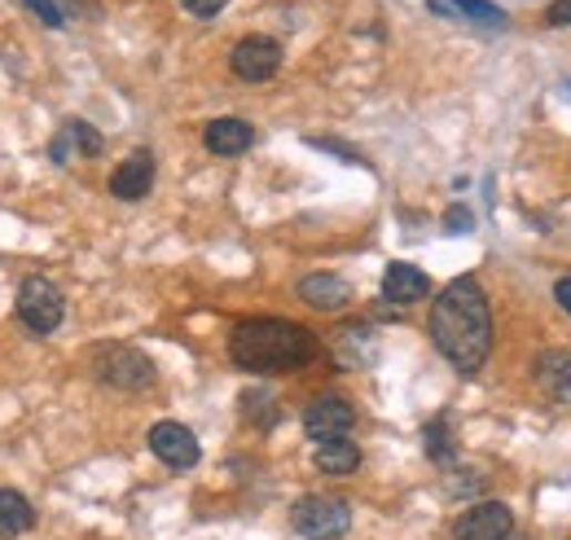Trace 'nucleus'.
Returning <instances> with one entry per match:
<instances>
[{
    "label": "nucleus",
    "mask_w": 571,
    "mask_h": 540,
    "mask_svg": "<svg viewBox=\"0 0 571 540\" xmlns=\"http://www.w3.org/2000/svg\"><path fill=\"white\" fill-rule=\"evenodd\" d=\"M431 295V277L422 273V268H414V264H387V273H383V299L387 304H418V299H427Z\"/></svg>",
    "instance_id": "13"
},
{
    "label": "nucleus",
    "mask_w": 571,
    "mask_h": 540,
    "mask_svg": "<svg viewBox=\"0 0 571 540\" xmlns=\"http://www.w3.org/2000/svg\"><path fill=\"white\" fill-rule=\"evenodd\" d=\"M150 452L167 466V470H190V466H198V439L190 427H181V422H159V427H150Z\"/></svg>",
    "instance_id": "8"
},
{
    "label": "nucleus",
    "mask_w": 571,
    "mask_h": 540,
    "mask_svg": "<svg viewBox=\"0 0 571 540\" xmlns=\"http://www.w3.org/2000/svg\"><path fill=\"white\" fill-rule=\"evenodd\" d=\"M431 343L440 347V356L461 369L475 374L483 369L488 351H492V313H488V295L475 277H457L440 291V299L431 304Z\"/></svg>",
    "instance_id": "1"
},
{
    "label": "nucleus",
    "mask_w": 571,
    "mask_h": 540,
    "mask_svg": "<svg viewBox=\"0 0 571 540\" xmlns=\"http://www.w3.org/2000/svg\"><path fill=\"white\" fill-rule=\"evenodd\" d=\"M431 9L436 13H461V18H470L479 27H492V31L506 27V9L492 4V0H431Z\"/></svg>",
    "instance_id": "18"
},
{
    "label": "nucleus",
    "mask_w": 571,
    "mask_h": 540,
    "mask_svg": "<svg viewBox=\"0 0 571 540\" xmlns=\"http://www.w3.org/2000/svg\"><path fill=\"white\" fill-rule=\"evenodd\" d=\"M514 532V514L506 501H479L453 523V540H506Z\"/></svg>",
    "instance_id": "7"
},
{
    "label": "nucleus",
    "mask_w": 571,
    "mask_h": 540,
    "mask_svg": "<svg viewBox=\"0 0 571 540\" xmlns=\"http://www.w3.org/2000/svg\"><path fill=\"white\" fill-rule=\"evenodd\" d=\"M445 224H449V228H453V233H466V228H470V224H475V220H470V212H466V207H453V212H449V216H445Z\"/></svg>",
    "instance_id": "24"
},
{
    "label": "nucleus",
    "mask_w": 571,
    "mask_h": 540,
    "mask_svg": "<svg viewBox=\"0 0 571 540\" xmlns=\"http://www.w3.org/2000/svg\"><path fill=\"white\" fill-rule=\"evenodd\" d=\"M427 452H431V461H449V457H453L449 422H431V427H427Z\"/></svg>",
    "instance_id": "20"
},
{
    "label": "nucleus",
    "mask_w": 571,
    "mask_h": 540,
    "mask_svg": "<svg viewBox=\"0 0 571 540\" xmlns=\"http://www.w3.org/2000/svg\"><path fill=\"white\" fill-rule=\"evenodd\" d=\"M242 414H246V422H259V427H273V422H277L273 400H268V396H259V391L242 396Z\"/></svg>",
    "instance_id": "19"
},
{
    "label": "nucleus",
    "mask_w": 571,
    "mask_h": 540,
    "mask_svg": "<svg viewBox=\"0 0 571 540\" xmlns=\"http://www.w3.org/2000/svg\"><path fill=\"white\" fill-rule=\"evenodd\" d=\"M102 150H106L102 132H98L93 123H84V119H67V123L53 132V141H49V159H53L58 167H67L75 154H84V159H98Z\"/></svg>",
    "instance_id": "10"
},
{
    "label": "nucleus",
    "mask_w": 571,
    "mask_h": 540,
    "mask_svg": "<svg viewBox=\"0 0 571 540\" xmlns=\"http://www.w3.org/2000/svg\"><path fill=\"white\" fill-rule=\"evenodd\" d=\"M545 22H550V27H571V0H554V4L545 9Z\"/></svg>",
    "instance_id": "23"
},
{
    "label": "nucleus",
    "mask_w": 571,
    "mask_h": 540,
    "mask_svg": "<svg viewBox=\"0 0 571 540\" xmlns=\"http://www.w3.org/2000/svg\"><path fill=\"white\" fill-rule=\"evenodd\" d=\"M203 145L212 150V154H221V159H237V154H246L251 145H255V128L246 123V119H212L207 123V132H203Z\"/></svg>",
    "instance_id": "12"
},
{
    "label": "nucleus",
    "mask_w": 571,
    "mask_h": 540,
    "mask_svg": "<svg viewBox=\"0 0 571 540\" xmlns=\"http://www.w3.org/2000/svg\"><path fill=\"white\" fill-rule=\"evenodd\" d=\"M532 369H537V383H541L550 396H571V351L568 347L541 351Z\"/></svg>",
    "instance_id": "15"
},
{
    "label": "nucleus",
    "mask_w": 571,
    "mask_h": 540,
    "mask_svg": "<svg viewBox=\"0 0 571 540\" xmlns=\"http://www.w3.org/2000/svg\"><path fill=\"white\" fill-rule=\"evenodd\" d=\"M181 4H185L194 18H216V13L225 9L228 0H181Z\"/></svg>",
    "instance_id": "22"
},
{
    "label": "nucleus",
    "mask_w": 571,
    "mask_h": 540,
    "mask_svg": "<svg viewBox=\"0 0 571 540\" xmlns=\"http://www.w3.org/2000/svg\"><path fill=\"white\" fill-rule=\"evenodd\" d=\"M356 427V409L343 400V396H322L304 409V431L308 439L326 444V439H343V435Z\"/></svg>",
    "instance_id": "9"
},
{
    "label": "nucleus",
    "mask_w": 571,
    "mask_h": 540,
    "mask_svg": "<svg viewBox=\"0 0 571 540\" xmlns=\"http://www.w3.org/2000/svg\"><path fill=\"white\" fill-rule=\"evenodd\" d=\"M356 466H360V448H356L351 439H326V444H317V470H322V475L343 479V475H351Z\"/></svg>",
    "instance_id": "17"
},
{
    "label": "nucleus",
    "mask_w": 571,
    "mask_h": 540,
    "mask_svg": "<svg viewBox=\"0 0 571 540\" xmlns=\"http://www.w3.org/2000/svg\"><path fill=\"white\" fill-rule=\"evenodd\" d=\"M228 67H233V75L246 80V84L273 80V75L282 71V44H277L273 35H246V40L233 44Z\"/></svg>",
    "instance_id": "6"
},
{
    "label": "nucleus",
    "mask_w": 571,
    "mask_h": 540,
    "mask_svg": "<svg viewBox=\"0 0 571 540\" xmlns=\"http://www.w3.org/2000/svg\"><path fill=\"white\" fill-rule=\"evenodd\" d=\"M93 374L114 391H145L154 383L150 356H141L136 347H123V343H106L93 351Z\"/></svg>",
    "instance_id": "3"
},
{
    "label": "nucleus",
    "mask_w": 571,
    "mask_h": 540,
    "mask_svg": "<svg viewBox=\"0 0 571 540\" xmlns=\"http://www.w3.org/2000/svg\"><path fill=\"white\" fill-rule=\"evenodd\" d=\"M150 185H154V154H150V150L128 154L111 176V194L123 198V203H141V198L150 194Z\"/></svg>",
    "instance_id": "11"
},
{
    "label": "nucleus",
    "mask_w": 571,
    "mask_h": 540,
    "mask_svg": "<svg viewBox=\"0 0 571 540\" xmlns=\"http://www.w3.org/2000/svg\"><path fill=\"white\" fill-rule=\"evenodd\" d=\"M22 4H27L44 27H62V22H67V18H62V9H58V0H22Z\"/></svg>",
    "instance_id": "21"
},
{
    "label": "nucleus",
    "mask_w": 571,
    "mask_h": 540,
    "mask_svg": "<svg viewBox=\"0 0 571 540\" xmlns=\"http://www.w3.org/2000/svg\"><path fill=\"white\" fill-rule=\"evenodd\" d=\"M290 523L308 540H339L351 528V510H347V501H335V497H304V501H295Z\"/></svg>",
    "instance_id": "5"
},
{
    "label": "nucleus",
    "mask_w": 571,
    "mask_h": 540,
    "mask_svg": "<svg viewBox=\"0 0 571 540\" xmlns=\"http://www.w3.org/2000/svg\"><path fill=\"white\" fill-rule=\"evenodd\" d=\"M299 299L317 313H343L351 304V286L335 273H313V277L299 282Z\"/></svg>",
    "instance_id": "14"
},
{
    "label": "nucleus",
    "mask_w": 571,
    "mask_h": 540,
    "mask_svg": "<svg viewBox=\"0 0 571 540\" xmlns=\"http://www.w3.org/2000/svg\"><path fill=\"white\" fill-rule=\"evenodd\" d=\"M228 356L246 374H295L317 356V338L286 317H251L233 325Z\"/></svg>",
    "instance_id": "2"
},
{
    "label": "nucleus",
    "mask_w": 571,
    "mask_h": 540,
    "mask_svg": "<svg viewBox=\"0 0 571 540\" xmlns=\"http://www.w3.org/2000/svg\"><path fill=\"white\" fill-rule=\"evenodd\" d=\"M67 317V299L49 277H27L18 291V322L31 334H53Z\"/></svg>",
    "instance_id": "4"
},
{
    "label": "nucleus",
    "mask_w": 571,
    "mask_h": 540,
    "mask_svg": "<svg viewBox=\"0 0 571 540\" xmlns=\"http://www.w3.org/2000/svg\"><path fill=\"white\" fill-rule=\"evenodd\" d=\"M554 299H559V308L571 317V277H559V282H554Z\"/></svg>",
    "instance_id": "25"
},
{
    "label": "nucleus",
    "mask_w": 571,
    "mask_h": 540,
    "mask_svg": "<svg viewBox=\"0 0 571 540\" xmlns=\"http://www.w3.org/2000/svg\"><path fill=\"white\" fill-rule=\"evenodd\" d=\"M31 528H35L31 501H27L22 492H13V488H0V540L22 537V532H31Z\"/></svg>",
    "instance_id": "16"
}]
</instances>
